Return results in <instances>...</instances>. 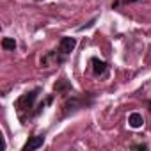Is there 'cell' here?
<instances>
[{"label":"cell","instance_id":"cell-1","mask_svg":"<svg viewBox=\"0 0 151 151\" xmlns=\"http://www.w3.org/2000/svg\"><path fill=\"white\" fill-rule=\"evenodd\" d=\"M75 46H77V39H75V37H69V36H64L53 50L46 52V53L41 57V60H39L41 68H52V66H60V64H64V62L68 60V57L71 55V52L75 50Z\"/></svg>","mask_w":151,"mask_h":151},{"label":"cell","instance_id":"cell-2","mask_svg":"<svg viewBox=\"0 0 151 151\" xmlns=\"http://www.w3.org/2000/svg\"><path fill=\"white\" fill-rule=\"evenodd\" d=\"M39 93H41V87H36V89H32V91L22 94V96L16 100V103H14L16 114H18V117H20V121H22L23 124H25L29 119H32V117L37 116L36 100H37V96H39Z\"/></svg>","mask_w":151,"mask_h":151},{"label":"cell","instance_id":"cell-3","mask_svg":"<svg viewBox=\"0 0 151 151\" xmlns=\"http://www.w3.org/2000/svg\"><path fill=\"white\" fill-rule=\"evenodd\" d=\"M94 103V94L93 93H82V94H71L60 107V116L59 119H66L78 110H84Z\"/></svg>","mask_w":151,"mask_h":151},{"label":"cell","instance_id":"cell-4","mask_svg":"<svg viewBox=\"0 0 151 151\" xmlns=\"http://www.w3.org/2000/svg\"><path fill=\"white\" fill-rule=\"evenodd\" d=\"M43 144H45V133L32 135V137H29V140L23 144L22 151H36V149H39Z\"/></svg>","mask_w":151,"mask_h":151},{"label":"cell","instance_id":"cell-5","mask_svg":"<svg viewBox=\"0 0 151 151\" xmlns=\"http://www.w3.org/2000/svg\"><path fill=\"white\" fill-rule=\"evenodd\" d=\"M91 68H93V75H94V77H103V75L107 73V69H109V64L105 60L98 59V57H93L91 59Z\"/></svg>","mask_w":151,"mask_h":151},{"label":"cell","instance_id":"cell-6","mask_svg":"<svg viewBox=\"0 0 151 151\" xmlns=\"http://www.w3.org/2000/svg\"><path fill=\"white\" fill-rule=\"evenodd\" d=\"M53 91H55L57 94H66V93H71V91H73V87H71V84H69V82H66V78H60V80H57V82H55Z\"/></svg>","mask_w":151,"mask_h":151},{"label":"cell","instance_id":"cell-7","mask_svg":"<svg viewBox=\"0 0 151 151\" xmlns=\"http://www.w3.org/2000/svg\"><path fill=\"white\" fill-rule=\"evenodd\" d=\"M128 124H130V128H133V130L140 128V126L144 124V117H142V114H139V112H132V114L128 116Z\"/></svg>","mask_w":151,"mask_h":151},{"label":"cell","instance_id":"cell-8","mask_svg":"<svg viewBox=\"0 0 151 151\" xmlns=\"http://www.w3.org/2000/svg\"><path fill=\"white\" fill-rule=\"evenodd\" d=\"M2 48H4L6 52H14V50H16V41H14L13 37H4V39H2Z\"/></svg>","mask_w":151,"mask_h":151},{"label":"cell","instance_id":"cell-9","mask_svg":"<svg viewBox=\"0 0 151 151\" xmlns=\"http://www.w3.org/2000/svg\"><path fill=\"white\" fill-rule=\"evenodd\" d=\"M135 2H139V0H112V9H119L123 6H130Z\"/></svg>","mask_w":151,"mask_h":151},{"label":"cell","instance_id":"cell-10","mask_svg":"<svg viewBox=\"0 0 151 151\" xmlns=\"http://www.w3.org/2000/svg\"><path fill=\"white\" fill-rule=\"evenodd\" d=\"M94 22H96V18H93V20H91L89 23H86V25H82V27H78V30L82 32V30H86V29H89V27H93V25H94Z\"/></svg>","mask_w":151,"mask_h":151},{"label":"cell","instance_id":"cell-11","mask_svg":"<svg viewBox=\"0 0 151 151\" xmlns=\"http://www.w3.org/2000/svg\"><path fill=\"white\" fill-rule=\"evenodd\" d=\"M132 149H142V151H144V149H147V144H144V142H142V144H133Z\"/></svg>","mask_w":151,"mask_h":151},{"label":"cell","instance_id":"cell-12","mask_svg":"<svg viewBox=\"0 0 151 151\" xmlns=\"http://www.w3.org/2000/svg\"><path fill=\"white\" fill-rule=\"evenodd\" d=\"M146 105H147V109H149V112H151V100H146Z\"/></svg>","mask_w":151,"mask_h":151}]
</instances>
